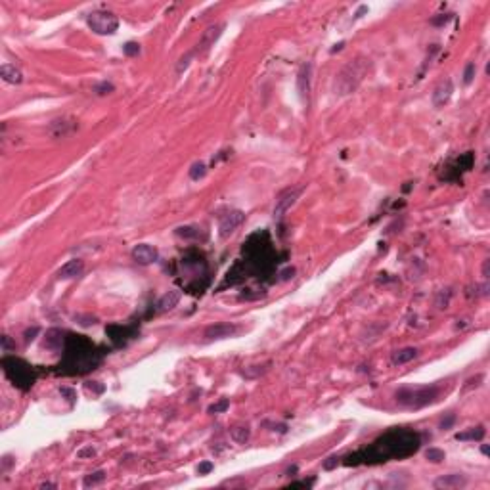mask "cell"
Masks as SVG:
<instances>
[{"label":"cell","instance_id":"obj_17","mask_svg":"<svg viewBox=\"0 0 490 490\" xmlns=\"http://www.w3.org/2000/svg\"><path fill=\"white\" fill-rule=\"evenodd\" d=\"M486 435L484 427L482 425H477V427H471L469 431H463V433H457L456 440H482Z\"/></svg>","mask_w":490,"mask_h":490},{"label":"cell","instance_id":"obj_33","mask_svg":"<svg viewBox=\"0 0 490 490\" xmlns=\"http://www.w3.org/2000/svg\"><path fill=\"white\" fill-rule=\"evenodd\" d=\"M293 274H295V268H287V270H283L282 280H289V278H293Z\"/></svg>","mask_w":490,"mask_h":490},{"label":"cell","instance_id":"obj_11","mask_svg":"<svg viewBox=\"0 0 490 490\" xmlns=\"http://www.w3.org/2000/svg\"><path fill=\"white\" fill-rule=\"evenodd\" d=\"M452 94H454V85H452V81H450V79L440 81L438 87L435 88V92H433V106H435V108H444L448 102H450V98H452Z\"/></svg>","mask_w":490,"mask_h":490},{"label":"cell","instance_id":"obj_34","mask_svg":"<svg viewBox=\"0 0 490 490\" xmlns=\"http://www.w3.org/2000/svg\"><path fill=\"white\" fill-rule=\"evenodd\" d=\"M41 488H56V484H52V482H44V484H41Z\"/></svg>","mask_w":490,"mask_h":490},{"label":"cell","instance_id":"obj_27","mask_svg":"<svg viewBox=\"0 0 490 490\" xmlns=\"http://www.w3.org/2000/svg\"><path fill=\"white\" fill-rule=\"evenodd\" d=\"M96 92H98L100 96L109 94V92H113V85H111V83H108V81H104V83H100L98 87H96Z\"/></svg>","mask_w":490,"mask_h":490},{"label":"cell","instance_id":"obj_23","mask_svg":"<svg viewBox=\"0 0 490 490\" xmlns=\"http://www.w3.org/2000/svg\"><path fill=\"white\" fill-rule=\"evenodd\" d=\"M194 56H196V54H194V50H192V52H188L186 56H182V58H180V62L176 64V73H182L184 69H188L190 62L194 60Z\"/></svg>","mask_w":490,"mask_h":490},{"label":"cell","instance_id":"obj_5","mask_svg":"<svg viewBox=\"0 0 490 490\" xmlns=\"http://www.w3.org/2000/svg\"><path fill=\"white\" fill-rule=\"evenodd\" d=\"M243 220H245V215L240 209H228L224 215H220L218 217V234H220V238H228Z\"/></svg>","mask_w":490,"mask_h":490},{"label":"cell","instance_id":"obj_25","mask_svg":"<svg viewBox=\"0 0 490 490\" xmlns=\"http://www.w3.org/2000/svg\"><path fill=\"white\" fill-rule=\"evenodd\" d=\"M123 52L127 56H138L140 54V44L138 43H127L123 46Z\"/></svg>","mask_w":490,"mask_h":490},{"label":"cell","instance_id":"obj_14","mask_svg":"<svg viewBox=\"0 0 490 490\" xmlns=\"http://www.w3.org/2000/svg\"><path fill=\"white\" fill-rule=\"evenodd\" d=\"M0 77L6 81V83H10V85H20L23 81V75L22 71H20V67L12 66V64H4V66L0 67Z\"/></svg>","mask_w":490,"mask_h":490},{"label":"cell","instance_id":"obj_8","mask_svg":"<svg viewBox=\"0 0 490 490\" xmlns=\"http://www.w3.org/2000/svg\"><path fill=\"white\" fill-rule=\"evenodd\" d=\"M132 259L134 262H138L142 266H148L159 259V251L155 249L150 243H138L134 249H132Z\"/></svg>","mask_w":490,"mask_h":490},{"label":"cell","instance_id":"obj_15","mask_svg":"<svg viewBox=\"0 0 490 490\" xmlns=\"http://www.w3.org/2000/svg\"><path fill=\"white\" fill-rule=\"evenodd\" d=\"M417 356V349L414 347H404L400 350H394L391 356V362L394 366H402L406 362H410V360H414Z\"/></svg>","mask_w":490,"mask_h":490},{"label":"cell","instance_id":"obj_26","mask_svg":"<svg viewBox=\"0 0 490 490\" xmlns=\"http://www.w3.org/2000/svg\"><path fill=\"white\" fill-rule=\"evenodd\" d=\"M475 71H477L475 64H473V62H471V64H467L465 71H463V83H465V85H469V83L473 81V77H475Z\"/></svg>","mask_w":490,"mask_h":490},{"label":"cell","instance_id":"obj_3","mask_svg":"<svg viewBox=\"0 0 490 490\" xmlns=\"http://www.w3.org/2000/svg\"><path fill=\"white\" fill-rule=\"evenodd\" d=\"M438 396L436 387H419V389H402L396 392V402L406 408H423L427 404H433Z\"/></svg>","mask_w":490,"mask_h":490},{"label":"cell","instance_id":"obj_1","mask_svg":"<svg viewBox=\"0 0 490 490\" xmlns=\"http://www.w3.org/2000/svg\"><path fill=\"white\" fill-rule=\"evenodd\" d=\"M419 446V436L412 433V431H391L385 436L377 438L373 442L370 450H366L364 459H360V463H371V459L375 461H387V457L391 456H408L415 452Z\"/></svg>","mask_w":490,"mask_h":490},{"label":"cell","instance_id":"obj_10","mask_svg":"<svg viewBox=\"0 0 490 490\" xmlns=\"http://www.w3.org/2000/svg\"><path fill=\"white\" fill-rule=\"evenodd\" d=\"M310 73H312L310 64L303 66L297 73V92H299V98L303 100V104H306L310 96Z\"/></svg>","mask_w":490,"mask_h":490},{"label":"cell","instance_id":"obj_16","mask_svg":"<svg viewBox=\"0 0 490 490\" xmlns=\"http://www.w3.org/2000/svg\"><path fill=\"white\" fill-rule=\"evenodd\" d=\"M178 301H180V291L178 289H171V291H167V293L159 299V303H157V308L165 312V310H171V308H175L178 305Z\"/></svg>","mask_w":490,"mask_h":490},{"label":"cell","instance_id":"obj_12","mask_svg":"<svg viewBox=\"0 0 490 490\" xmlns=\"http://www.w3.org/2000/svg\"><path fill=\"white\" fill-rule=\"evenodd\" d=\"M467 484V479L459 473H450V475H442L435 480V488H444V490H452V488H463Z\"/></svg>","mask_w":490,"mask_h":490},{"label":"cell","instance_id":"obj_22","mask_svg":"<svg viewBox=\"0 0 490 490\" xmlns=\"http://www.w3.org/2000/svg\"><path fill=\"white\" fill-rule=\"evenodd\" d=\"M425 457H427L431 463H440V461H444L446 454H444L442 450H438V448H429V450L425 452Z\"/></svg>","mask_w":490,"mask_h":490},{"label":"cell","instance_id":"obj_24","mask_svg":"<svg viewBox=\"0 0 490 490\" xmlns=\"http://www.w3.org/2000/svg\"><path fill=\"white\" fill-rule=\"evenodd\" d=\"M228 406H230L228 400H226V398H222L220 402L213 404V406H209V414H218V412H226V410H228Z\"/></svg>","mask_w":490,"mask_h":490},{"label":"cell","instance_id":"obj_31","mask_svg":"<svg viewBox=\"0 0 490 490\" xmlns=\"http://www.w3.org/2000/svg\"><path fill=\"white\" fill-rule=\"evenodd\" d=\"M96 454V450L92 446H88V448H83V450H79V454L77 456L79 457H87V456H94Z\"/></svg>","mask_w":490,"mask_h":490},{"label":"cell","instance_id":"obj_6","mask_svg":"<svg viewBox=\"0 0 490 490\" xmlns=\"http://www.w3.org/2000/svg\"><path fill=\"white\" fill-rule=\"evenodd\" d=\"M224 31V23H215V25H209L207 29L203 31L201 35V39H199V43L196 44V48H194V54H207L209 50L215 46L218 39H220V35Z\"/></svg>","mask_w":490,"mask_h":490},{"label":"cell","instance_id":"obj_28","mask_svg":"<svg viewBox=\"0 0 490 490\" xmlns=\"http://www.w3.org/2000/svg\"><path fill=\"white\" fill-rule=\"evenodd\" d=\"M213 469H215V465H213L211 461H201V463L197 465V473H199V475H207V473H211Z\"/></svg>","mask_w":490,"mask_h":490},{"label":"cell","instance_id":"obj_7","mask_svg":"<svg viewBox=\"0 0 490 490\" xmlns=\"http://www.w3.org/2000/svg\"><path fill=\"white\" fill-rule=\"evenodd\" d=\"M301 194V188H293V190H285L283 194H280V197L276 199V205H274V218H282L289 209L297 201V197Z\"/></svg>","mask_w":490,"mask_h":490},{"label":"cell","instance_id":"obj_30","mask_svg":"<svg viewBox=\"0 0 490 490\" xmlns=\"http://www.w3.org/2000/svg\"><path fill=\"white\" fill-rule=\"evenodd\" d=\"M450 18H452V16H450V14H446V16H440V18H433V20H431V23H433V25H444V23H448V20H450Z\"/></svg>","mask_w":490,"mask_h":490},{"label":"cell","instance_id":"obj_13","mask_svg":"<svg viewBox=\"0 0 490 490\" xmlns=\"http://www.w3.org/2000/svg\"><path fill=\"white\" fill-rule=\"evenodd\" d=\"M85 270V262L81 259H73V261L66 262L60 270H58V280H73V278H79Z\"/></svg>","mask_w":490,"mask_h":490},{"label":"cell","instance_id":"obj_2","mask_svg":"<svg viewBox=\"0 0 490 490\" xmlns=\"http://www.w3.org/2000/svg\"><path fill=\"white\" fill-rule=\"evenodd\" d=\"M370 69H371L370 58L356 56L352 62H349L347 66L339 71L337 79H335V92H337L339 96L352 94L360 87V83L366 79V75L370 73Z\"/></svg>","mask_w":490,"mask_h":490},{"label":"cell","instance_id":"obj_18","mask_svg":"<svg viewBox=\"0 0 490 490\" xmlns=\"http://www.w3.org/2000/svg\"><path fill=\"white\" fill-rule=\"evenodd\" d=\"M176 236L184 238V240H199L203 234H201L199 226H180V228H176Z\"/></svg>","mask_w":490,"mask_h":490},{"label":"cell","instance_id":"obj_29","mask_svg":"<svg viewBox=\"0 0 490 490\" xmlns=\"http://www.w3.org/2000/svg\"><path fill=\"white\" fill-rule=\"evenodd\" d=\"M454 421H456V415H448L446 419H442V421H440V429H442V431H444V429H450Z\"/></svg>","mask_w":490,"mask_h":490},{"label":"cell","instance_id":"obj_21","mask_svg":"<svg viewBox=\"0 0 490 490\" xmlns=\"http://www.w3.org/2000/svg\"><path fill=\"white\" fill-rule=\"evenodd\" d=\"M207 173V167L205 163H201V161H197V163L192 165V169H190V178L192 180H199V178H203Z\"/></svg>","mask_w":490,"mask_h":490},{"label":"cell","instance_id":"obj_32","mask_svg":"<svg viewBox=\"0 0 490 490\" xmlns=\"http://www.w3.org/2000/svg\"><path fill=\"white\" fill-rule=\"evenodd\" d=\"M339 463V457H329L327 461H324V469H333Z\"/></svg>","mask_w":490,"mask_h":490},{"label":"cell","instance_id":"obj_9","mask_svg":"<svg viewBox=\"0 0 490 490\" xmlns=\"http://www.w3.org/2000/svg\"><path fill=\"white\" fill-rule=\"evenodd\" d=\"M238 331L236 324H228V322H222V324H213V326L205 327L203 331V337L207 341H217V339H226L232 337L234 333Z\"/></svg>","mask_w":490,"mask_h":490},{"label":"cell","instance_id":"obj_4","mask_svg":"<svg viewBox=\"0 0 490 490\" xmlns=\"http://www.w3.org/2000/svg\"><path fill=\"white\" fill-rule=\"evenodd\" d=\"M88 27L96 35H113L119 29V20L113 12L108 10H96L88 14L87 18Z\"/></svg>","mask_w":490,"mask_h":490},{"label":"cell","instance_id":"obj_19","mask_svg":"<svg viewBox=\"0 0 490 490\" xmlns=\"http://www.w3.org/2000/svg\"><path fill=\"white\" fill-rule=\"evenodd\" d=\"M230 435H232V438H234L238 444H245L251 436V429L247 427V425H238V427H234V429L230 431Z\"/></svg>","mask_w":490,"mask_h":490},{"label":"cell","instance_id":"obj_20","mask_svg":"<svg viewBox=\"0 0 490 490\" xmlns=\"http://www.w3.org/2000/svg\"><path fill=\"white\" fill-rule=\"evenodd\" d=\"M106 480V471H94V473H88L85 480H83V484H85V488H90V486H98Z\"/></svg>","mask_w":490,"mask_h":490}]
</instances>
